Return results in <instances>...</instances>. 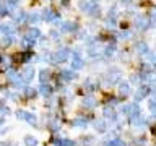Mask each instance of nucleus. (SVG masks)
<instances>
[{"instance_id":"nucleus-1","label":"nucleus","mask_w":156,"mask_h":146,"mask_svg":"<svg viewBox=\"0 0 156 146\" xmlns=\"http://www.w3.org/2000/svg\"><path fill=\"white\" fill-rule=\"evenodd\" d=\"M16 117H18V119H25L26 122H29L31 125H36V115H33V114H29V112L18 110V112H16Z\"/></svg>"},{"instance_id":"nucleus-2","label":"nucleus","mask_w":156,"mask_h":146,"mask_svg":"<svg viewBox=\"0 0 156 146\" xmlns=\"http://www.w3.org/2000/svg\"><path fill=\"white\" fill-rule=\"evenodd\" d=\"M25 145L26 146H36L37 141H36V138H33V137H26L25 138Z\"/></svg>"},{"instance_id":"nucleus-3","label":"nucleus","mask_w":156,"mask_h":146,"mask_svg":"<svg viewBox=\"0 0 156 146\" xmlns=\"http://www.w3.org/2000/svg\"><path fill=\"white\" fill-rule=\"evenodd\" d=\"M39 36V31L36 29V28H31L29 31H28V37H37Z\"/></svg>"},{"instance_id":"nucleus-4","label":"nucleus","mask_w":156,"mask_h":146,"mask_svg":"<svg viewBox=\"0 0 156 146\" xmlns=\"http://www.w3.org/2000/svg\"><path fill=\"white\" fill-rule=\"evenodd\" d=\"M33 75H34L33 68H28V72L25 70V78H26V80H31V78H33Z\"/></svg>"},{"instance_id":"nucleus-5","label":"nucleus","mask_w":156,"mask_h":146,"mask_svg":"<svg viewBox=\"0 0 156 146\" xmlns=\"http://www.w3.org/2000/svg\"><path fill=\"white\" fill-rule=\"evenodd\" d=\"M39 91H41V93H44V94L47 96V93H51V89H49V86H41Z\"/></svg>"},{"instance_id":"nucleus-6","label":"nucleus","mask_w":156,"mask_h":146,"mask_svg":"<svg viewBox=\"0 0 156 146\" xmlns=\"http://www.w3.org/2000/svg\"><path fill=\"white\" fill-rule=\"evenodd\" d=\"M7 13V8H5V5H0V16H3Z\"/></svg>"},{"instance_id":"nucleus-7","label":"nucleus","mask_w":156,"mask_h":146,"mask_svg":"<svg viewBox=\"0 0 156 146\" xmlns=\"http://www.w3.org/2000/svg\"><path fill=\"white\" fill-rule=\"evenodd\" d=\"M25 93H28L26 96H34V93H36V91H34V89H29V88H28V89H25Z\"/></svg>"},{"instance_id":"nucleus-8","label":"nucleus","mask_w":156,"mask_h":146,"mask_svg":"<svg viewBox=\"0 0 156 146\" xmlns=\"http://www.w3.org/2000/svg\"><path fill=\"white\" fill-rule=\"evenodd\" d=\"M7 2H8V5H16V2H18V0H7Z\"/></svg>"},{"instance_id":"nucleus-9","label":"nucleus","mask_w":156,"mask_h":146,"mask_svg":"<svg viewBox=\"0 0 156 146\" xmlns=\"http://www.w3.org/2000/svg\"><path fill=\"white\" fill-rule=\"evenodd\" d=\"M62 145H64V146H72L73 143H72V141H64V143H62Z\"/></svg>"}]
</instances>
